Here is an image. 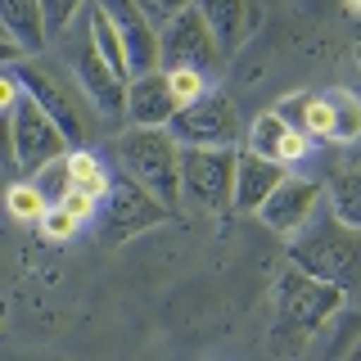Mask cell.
Wrapping results in <instances>:
<instances>
[{"label": "cell", "mask_w": 361, "mask_h": 361, "mask_svg": "<svg viewBox=\"0 0 361 361\" xmlns=\"http://www.w3.org/2000/svg\"><path fill=\"white\" fill-rule=\"evenodd\" d=\"M180 154L185 145L176 140L167 127H127L113 140V158L131 180H140L154 199H163L167 208H180L185 199V180H180Z\"/></svg>", "instance_id": "obj_1"}, {"label": "cell", "mask_w": 361, "mask_h": 361, "mask_svg": "<svg viewBox=\"0 0 361 361\" xmlns=\"http://www.w3.org/2000/svg\"><path fill=\"white\" fill-rule=\"evenodd\" d=\"M14 73L23 82V95L37 99V104L59 122V131L68 135V145H73V149H86L90 118H86V104H82L86 90H82V82H77V73H68V68L41 59V54H27V63H14Z\"/></svg>", "instance_id": "obj_2"}, {"label": "cell", "mask_w": 361, "mask_h": 361, "mask_svg": "<svg viewBox=\"0 0 361 361\" xmlns=\"http://www.w3.org/2000/svg\"><path fill=\"white\" fill-rule=\"evenodd\" d=\"M338 307H343V285L338 280H321L307 276L302 267H285L276 285V325L280 334H289L293 343L298 338H312L321 325H330Z\"/></svg>", "instance_id": "obj_3"}, {"label": "cell", "mask_w": 361, "mask_h": 361, "mask_svg": "<svg viewBox=\"0 0 361 361\" xmlns=\"http://www.w3.org/2000/svg\"><path fill=\"white\" fill-rule=\"evenodd\" d=\"M289 267H302L307 276L338 280L357 267V231H348L343 221L330 212H316L298 235H289Z\"/></svg>", "instance_id": "obj_4"}, {"label": "cell", "mask_w": 361, "mask_h": 361, "mask_svg": "<svg viewBox=\"0 0 361 361\" xmlns=\"http://www.w3.org/2000/svg\"><path fill=\"white\" fill-rule=\"evenodd\" d=\"M235 172H240V149H203L185 145L180 154V180L185 199L203 212H226L235 208Z\"/></svg>", "instance_id": "obj_5"}, {"label": "cell", "mask_w": 361, "mask_h": 361, "mask_svg": "<svg viewBox=\"0 0 361 361\" xmlns=\"http://www.w3.org/2000/svg\"><path fill=\"white\" fill-rule=\"evenodd\" d=\"M5 127H9V154H14V163L23 167V172H41L45 163L73 154L68 135L59 131V122H54L37 99H27V95H23L18 109L5 118Z\"/></svg>", "instance_id": "obj_6"}, {"label": "cell", "mask_w": 361, "mask_h": 361, "mask_svg": "<svg viewBox=\"0 0 361 361\" xmlns=\"http://www.w3.org/2000/svg\"><path fill=\"white\" fill-rule=\"evenodd\" d=\"M167 131H172L180 145L235 149V145H240V135H244V122H240V113H235V104H231V95H226V90H208L203 99H195V104L180 109Z\"/></svg>", "instance_id": "obj_7"}, {"label": "cell", "mask_w": 361, "mask_h": 361, "mask_svg": "<svg viewBox=\"0 0 361 361\" xmlns=\"http://www.w3.org/2000/svg\"><path fill=\"white\" fill-rule=\"evenodd\" d=\"M172 217V208H167L163 199H154L149 190L140 185V180H131L127 172L113 176V190L104 199V217H99V231H104V240H131V235L140 231H154V226H163Z\"/></svg>", "instance_id": "obj_8"}, {"label": "cell", "mask_w": 361, "mask_h": 361, "mask_svg": "<svg viewBox=\"0 0 361 361\" xmlns=\"http://www.w3.org/2000/svg\"><path fill=\"white\" fill-rule=\"evenodd\" d=\"M158 45H163V73H172V68H195V73H217L226 63L221 54V41L217 32L208 27V18L195 9H185L176 23H167L163 32H158Z\"/></svg>", "instance_id": "obj_9"}, {"label": "cell", "mask_w": 361, "mask_h": 361, "mask_svg": "<svg viewBox=\"0 0 361 361\" xmlns=\"http://www.w3.org/2000/svg\"><path fill=\"white\" fill-rule=\"evenodd\" d=\"M321 199H325V185L316 176H285L276 185V195L262 203V212H257V217H262L276 235H298L302 226L316 217Z\"/></svg>", "instance_id": "obj_10"}, {"label": "cell", "mask_w": 361, "mask_h": 361, "mask_svg": "<svg viewBox=\"0 0 361 361\" xmlns=\"http://www.w3.org/2000/svg\"><path fill=\"white\" fill-rule=\"evenodd\" d=\"M109 9L113 27H118L122 45H127V59H131V77L145 73H163V45H158V27L145 18V9L135 0H99Z\"/></svg>", "instance_id": "obj_11"}, {"label": "cell", "mask_w": 361, "mask_h": 361, "mask_svg": "<svg viewBox=\"0 0 361 361\" xmlns=\"http://www.w3.org/2000/svg\"><path fill=\"white\" fill-rule=\"evenodd\" d=\"M73 73H77V82H82L86 99L104 113V118H113V113H127V82H122V77L109 68V59L95 50L90 32L77 41V50H73Z\"/></svg>", "instance_id": "obj_12"}, {"label": "cell", "mask_w": 361, "mask_h": 361, "mask_svg": "<svg viewBox=\"0 0 361 361\" xmlns=\"http://www.w3.org/2000/svg\"><path fill=\"white\" fill-rule=\"evenodd\" d=\"M180 113L167 73H145L127 82V122L131 127H172V118Z\"/></svg>", "instance_id": "obj_13"}, {"label": "cell", "mask_w": 361, "mask_h": 361, "mask_svg": "<svg viewBox=\"0 0 361 361\" xmlns=\"http://www.w3.org/2000/svg\"><path fill=\"white\" fill-rule=\"evenodd\" d=\"M248 149L253 154H262V158H271V163H285V167H293V163H302V158L312 154V135H302V131H293L285 118H280L276 109H267L262 118L253 122V131H248Z\"/></svg>", "instance_id": "obj_14"}, {"label": "cell", "mask_w": 361, "mask_h": 361, "mask_svg": "<svg viewBox=\"0 0 361 361\" xmlns=\"http://www.w3.org/2000/svg\"><path fill=\"white\" fill-rule=\"evenodd\" d=\"M195 5H199V14L208 18V27L217 32L226 59L240 54L244 41L253 37V27H257V0H195Z\"/></svg>", "instance_id": "obj_15"}, {"label": "cell", "mask_w": 361, "mask_h": 361, "mask_svg": "<svg viewBox=\"0 0 361 361\" xmlns=\"http://www.w3.org/2000/svg\"><path fill=\"white\" fill-rule=\"evenodd\" d=\"M289 176L285 163H271V158L240 149V172H235V208L240 212H262V203L276 195V185Z\"/></svg>", "instance_id": "obj_16"}, {"label": "cell", "mask_w": 361, "mask_h": 361, "mask_svg": "<svg viewBox=\"0 0 361 361\" xmlns=\"http://www.w3.org/2000/svg\"><path fill=\"white\" fill-rule=\"evenodd\" d=\"M0 27L9 41H18L27 54H41L50 41V23H45L41 0H0Z\"/></svg>", "instance_id": "obj_17"}, {"label": "cell", "mask_w": 361, "mask_h": 361, "mask_svg": "<svg viewBox=\"0 0 361 361\" xmlns=\"http://www.w3.org/2000/svg\"><path fill=\"white\" fill-rule=\"evenodd\" d=\"M86 32H90V41H95V50L109 59V68L122 77V82H131V59H127V45H122L118 37V27H113V18H109V9L99 5H90V14H86Z\"/></svg>", "instance_id": "obj_18"}, {"label": "cell", "mask_w": 361, "mask_h": 361, "mask_svg": "<svg viewBox=\"0 0 361 361\" xmlns=\"http://www.w3.org/2000/svg\"><path fill=\"white\" fill-rule=\"evenodd\" d=\"M68 167H73V190H86V195H95L99 203L109 199L113 176H109V167L99 163L95 149H73L68 154Z\"/></svg>", "instance_id": "obj_19"}, {"label": "cell", "mask_w": 361, "mask_h": 361, "mask_svg": "<svg viewBox=\"0 0 361 361\" xmlns=\"http://www.w3.org/2000/svg\"><path fill=\"white\" fill-rule=\"evenodd\" d=\"M330 208L348 231H361V167L353 172H338L330 180Z\"/></svg>", "instance_id": "obj_20"}, {"label": "cell", "mask_w": 361, "mask_h": 361, "mask_svg": "<svg viewBox=\"0 0 361 361\" xmlns=\"http://www.w3.org/2000/svg\"><path fill=\"white\" fill-rule=\"evenodd\" d=\"M5 208H9V217H18V221H27V226H41L45 212H50V203H45V195L32 185V180H14L9 195H5Z\"/></svg>", "instance_id": "obj_21"}, {"label": "cell", "mask_w": 361, "mask_h": 361, "mask_svg": "<svg viewBox=\"0 0 361 361\" xmlns=\"http://www.w3.org/2000/svg\"><path fill=\"white\" fill-rule=\"evenodd\" d=\"M32 185L45 195V203H50V208H59V203L73 195V167H68V154L54 158V163H45L41 172H32Z\"/></svg>", "instance_id": "obj_22"}, {"label": "cell", "mask_w": 361, "mask_h": 361, "mask_svg": "<svg viewBox=\"0 0 361 361\" xmlns=\"http://www.w3.org/2000/svg\"><path fill=\"white\" fill-rule=\"evenodd\" d=\"M334 104V140L348 145L361 135V99L353 95V90H325Z\"/></svg>", "instance_id": "obj_23"}, {"label": "cell", "mask_w": 361, "mask_h": 361, "mask_svg": "<svg viewBox=\"0 0 361 361\" xmlns=\"http://www.w3.org/2000/svg\"><path fill=\"white\" fill-rule=\"evenodd\" d=\"M167 82H172V95H176V104L185 109V104H195V99L208 95V73H195V68H172L167 73Z\"/></svg>", "instance_id": "obj_24"}, {"label": "cell", "mask_w": 361, "mask_h": 361, "mask_svg": "<svg viewBox=\"0 0 361 361\" xmlns=\"http://www.w3.org/2000/svg\"><path fill=\"white\" fill-rule=\"evenodd\" d=\"M302 135H312V140H334V104H330V95H312L307 99Z\"/></svg>", "instance_id": "obj_25"}, {"label": "cell", "mask_w": 361, "mask_h": 361, "mask_svg": "<svg viewBox=\"0 0 361 361\" xmlns=\"http://www.w3.org/2000/svg\"><path fill=\"white\" fill-rule=\"evenodd\" d=\"M135 5L145 9V18L154 23L158 32L167 27V23H176L180 14H185V9H195V0H135Z\"/></svg>", "instance_id": "obj_26"}, {"label": "cell", "mask_w": 361, "mask_h": 361, "mask_svg": "<svg viewBox=\"0 0 361 361\" xmlns=\"http://www.w3.org/2000/svg\"><path fill=\"white\" fill-rule=\"evenodd\" d=\"M41 231H45V240H54V244H68V240H73L77 231H82V221H77L73 212H68L63 203H59V208H50V212H45Z\"/></svg>", "instance_id": "obj_27"}, {"label": "cell", "mask_w": 361, "mask_h": 361, "mask_svg": "<svg viewBox=\"0 0 361 361\" xmlns=\"http://www.w3.org/2000/svg\"><path fill=\"white\" fill-rule=\"evenodd\" d=\"M45 5V23H50V37H59L68 23L77 18V9L86 5V0H41Z\"/></svg>", "instance_id": "obj_28"}, {"label": "cell", "mask_w": 361, "mask_h": 361, "mask_svg": "<svg viewBox=\"0 0 361 361\" xmlns=\"http://www.w3.org/2000/svg\"><path fill=\"white\" fill-rule=\"evenodd\" d=\"M307 99H312V90H298V95H285V99L276 104V113L289 122L293 131H302V122H307Z\"/></svg>", "instance_id": "obj_29"}, {"label": "cell", "mask_w": 361, "mask_h": 361, "mask_svg": "<svg viewBox=\"0 0 361 361\" xmlns=\"http://www.w3.org/2000/svg\"><path fill=\"white\" fill-rule=\"evenodd\" d=\"M63 208L73 212L77 221H90V217H95V208H99V199H95V195H86V190H73V195L63 199Z\"/></svg>", "instance_id": "obj_30"}, {"label": "cell", "mask_w": 361, "mask_h": 361, "mask_svg": "<svg viewBox=\"0 0 361 361\" xmlns=\"http://www.w3.org/2000/svg\"><path fill=\"white\" fill-rule=\"evenodd\" d=\"M334 361H361V330L348 338V348H338V357Z\"/></svg>", "instance_id": "obj_31"}, {"label": "cell", "mask_w": 361, "mask_h": 361, "mask_svg": "<svg viewBox=\"0 0 361 361\" xmlns=\"http://www.w3.org/2000/svg\"><path fill=\"white\" fill-rule=\"evenodd\" d=\"M348 5H353V9H361V0H348Z\"/></svg>", "instance_id": "obj_32"}, {"label": "cell", "mask_w": 361, "mask_h": 361, "mask_svg": "<svg viewBox=\"0 0 361 361\" xmlns=\"http://www.w3.org/2000/svg\"><path fill=\"white\" fill-rule=\"evenodd\" d=\"M357 63H361V41H357Z\"/></svg>", "instance_id": "obj_33"}]
</instances>
